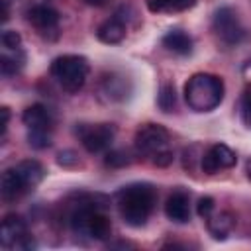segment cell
Returning a JSON list of instances; mask_svg holds the SVG:
<instances>
[{
    "label": "cell",
    "mask_w": 251,
    "mask_h": 251,
    "mask_svg": "<svg viewBox=\"0 0 251 251\" xmlns=\"http://www.w3.org/2000/svg\"><path fill=\"white\" fill-rule=\"evenodd\" d=\"M108 198L102 194L75 192L61 204V222L78 237L106 241L112 235V222L106 214Z\"/></svg>",
    "instance_id": "6da1fadb"
},
{
    "label": "cell",
    "mask_w": 251,
    "mask_h": 251,
    "mask_svg": "<svg viewBox=\"0 0 251 251\" xmlns=\"http://www.w3.org/2000/svg\"><path fill=\"white\" fill-rule=\"evenodd\" d=\"M157 204V190L149 182H131L116 192V208L120 218L131 226L141 227L147 224Z\"/></svg>",
    "instance_id": "7a4b0ae2"
},
{
    "label": "cell",
    "mask_w": 251,
    "mask_h": 251,
    "mask_svg": "<svg viewBox=\"0 0 251 251\" xmlns=\"http://www.w3.org/2000/svg\"><path fill=\"white\" fill-rule=\"evenodd\" d=\"M43 176H45V169L35 159H24V161L8 167L2 173V180H0L2 200L8 204L16 202L24 194L35 190V186H39Z\"/></svg>",
    "instance_id": "3957f363"
},
{
    "label": "cell",
    "mask_w": 251,
    "mask_h": 251,
    "mask_svg": "<svg viewBox=\"0 0 251 251\" xmlns=\"http://www.w3.org/2000/svg\"><path fill=\"white\" fill-rule=\"evenodd\" d=\"M133 147L139 157L157 167H169L175 157L171 147V135L161 124L139 126L133 135Z\"/></svg>",
    "instance_id": "277c9868"
},
{
    "label": "cell",
    "mask_w": 251,
    "mask_h": 251,
    "mask_svg": "<svg viewBox=\"0 0 251 251\" xmlns=\"http://www.w3.org/2000/svg\"><path fill=\"white\" fill-rule=\"evenodd\" d=\"M226 94L224 80L212 73H196L184 84V102L194 112H212L216 110Z\"/></svg>",
    "instance_id": "5b68a950"
},
{
    "label": "cell",
    "mask_w": 251,
    "mask_h": 251,
    "mask_svg": "<svg viewBox=\"0 0 251 251\" xmlns=\"http://www.w3.org/2000/svg\"><path fill=\"white\" fill-rule=\"evenodd\" d=\"M49 73L65 92L75 94L84 86L88 73H90V65L86 57L67 53V55H59L53 59Z\"/></svg>",
    "instance_id": "8992f818"
},
{
    "label": "cell",
    "mask_w": 251,
    "mask_h": 251,
    "mask_svg": "<svg viewBox=\"0 0 251 251\" xmlns=\"http://www.w3.org/2000/svg\"><path fill=\"white\" fill-rule=\"evenodd\" d=\"M22 122L27 129V143L33 149H47L53 139V116L43 104H31L24 110Z\"/></svg>",
    "instance_id": "52a82bcc"
},
{
    "label": "cell",
    "mask_w": 251,
    "mask_h": 251,
    "mask_svg": "<svg viewBox=\"0 0 251 251\" xmlns=\"http://www.w3.org/2000/svg\"><path fill=\"white\" fill-rule=\"evenodd\" d=\"M212 33H214L218 45H222L226 49L237 47L245 39V27L239 20V14L231 6H222L214 12Z\"/></svg>",
    "instance_id": "ba28073f"
},
{
    "label": "cell",
    "mask_w": 251,
    "mask_h": 251,
    "mask_svg": "<svg viewBox=\"0 0 251 251\" xmlns=\"http://www.w3.org/2000/svg\"><path fill=\"white\" fill-rule=\"evenodd\" d=\"M75 133L80 141V145L88 153H104L110 149L114 137H116V127L112 124H76Z\"/></svg>",
    "instance_id": "9c48e42d"
},
{
    "label": "cell",
    "mask_w": 251,
    "mask_h": 251,
    "mask_svg": "<svg viewBox=\"0 0 251 251\" xmlns=\"http://www.w3.org/2000/svg\"><path fill=\"white\" fill-rule=\"evenodd\" d=\"M27 24L35 29L37 35H41L47 41H55L59 37L61 29V16L55 8L47 4H33L25 12Z\"/></svg>",
    "instance_id": "30bf717a"
},
{
    "label": "cell",
    "mask_w": 251,
    "mask_h": 251,
    "mask_svg": "<svg viewBox=\"0 0 251 251\" xmlns=\"http://www.w3.org/2000/svg\"><path fill=\"white\" fill-rule=\"evenodd\" d=\"M0 243L4 249H35V241L27 229V224L18 214L4 216Z\"/></svg>",
    "instance_id": "8fae6325"
},
{
    "label": "cell",
    "mask_w": 251,
    "mask_h": 251,
    "mask_svg": "<svg viewBox=\"0 0 251 251\" xmlns=\"http://www.w3.org/2000/svg\"><path fill=\"white\" fill-rule=\"evenodd\" d=\"M235 163H237V155L226 143L210 145L200 157V167L206 175H216L220 171H227V169L235 167Z\"/></svg>",
    "instance_id": "7c38bea8"
},
{
    "label": "cell",
    "mask_w": 251,
    "mask_h": 251,
    "mask_svg": "<svg viewBox=\"0 0 251 251\" xmlns=\"http://www.w3.org/2000/svg\"><path fill=\"white\" fill-rule=\"evenodd\" d=\"M165 216L175 224H186L190 220V194L182 188L173 190L165 200Z\"/></svg>",
    "instance_id": "4fadbf2b"
},
{
    "label": "cell",
    "mask_w": 251,
    "mask_h": 251,
    "mask_svg": "<svg viewBox=\"0 0 251 251\" xmlns=\"http://www.w3.org/2000/svg\"><path fill=\"white\" fill-rule=\"evenodd\" d=\"M127 33V20L120 14V10L104 20L98 27H96V37L102 41V43H108V45H114V43H120Z\"/></svg>",
    "instance_id": "5bb4252c"
},
{
    "label": "cell",
    "mask_w": 251,
    "mask_h": 251,
    "mask_svg": "<svg viewBox=\"0 0 251 251\" xmlns=\"http://www.w3.org/2000/svg\"><path fill=\"white\" fill-rule=\"evenodd\" d=\"M206 220V227H208V231H210V235L214 237V239H226L227 237V233L233 229V226H235V218H233V214L231 212H227V210H220V212H212L208 218H204Z\"/></svg>",
    "instance_id": "9a60e30c"
},
{
    "label": "cell",
    "mask_w": 251,
    "mask_h": 251,
    "mask_svg": "<svg viewBox=\"0 0 251 251\" xmlns=\"http://www.w3.org/2000/svg\"><path fill=\"white\" fill-rule=\"evenodd\" d=\"M25 65V51L24 47H2L0 53V73L2 76L18 75Z\"/></svg>",
    "instance_id": "2e32d148"
},
{
    "label": "cell",
    "mask_w": 251,
    "mask_h": 251,
    "mask_svg": "<svg viewBox=\"0 0 251 251\" xmlns=\"http://www.w3.org/2000/svg\"><path fill=\"white\" fill-rule=\"evenodd\" d=\"M161 43H163V47L167 51H171L175 55H182L184 57V55L192 53V37L182 29H169L163 35Z\"/></svg>",
    "instance_id": "e0dca14e"
},
{
    "label": "cell",
    "mask_w": 251,
    "mask_h": 251,
    "mask_svg": "<svg viewBox=\"0 0 251 251\" xmlns=\"http://www.w3.org/2000/svg\"><path fill=\"white\" fill-rule=\"evenodd\" d=\"M196 6V0H147V10L153 14H178Z\"/></svg>",
    "instance_id": "ac0fdd59"
},
{
    "label": "cell",
    "mask_w": 251,
    "mask_h": 251,
    "mask_svg": "<svg viewBox=\"0 0 251 251\" xmlns=\"http://www.w3.org/2000/svg\"><path fill=\"white\" fill-rule=\"evenodd\" d=\"M102 92L110 98V100H122L127 96V84L124 76H116L110 75L102 80Z\"/></svg>",
    "instance_id": "d6986e66"
},
{
    "label": "cell",
    "mask_w": 251,
    "mask_h": 251,
    "mask_svg": "<svg viewBox=\"0 0 251 251\" xmlns=\"http://www.w3.org/2000/svg\"><path fill=\"white\" fill-rule=\"evenodd\" d=\"M157 104L163 112H173L176 106V90L173 84H163L157 94Z\"/></svg>",
    "instance_id": "ffe728a7"
},
{
    "label": "cell",
    "mask_w": 251,
    "mask_h": 251,
    "mask_svg": "<svg viewBox=\"0 0 251 251\" xmlns=\"http://www.w3.org/2000/svg\"><path fill=\"white\" fill-rule=\"evenodd\" d=\"M239 110H241V122L251 129V82L243 88L241 102H239Z\"/></svg>",
    "instance_id": "44dd1931"
},
{
    "label": "cell",
    "mask_w": 251,
    "mask_h": 251,
    "mask_svg": "<svg viewBox=\"0 0 251 251\" xmlns=\"http://www.w3.org/2000/svg\"><path fill=\"white\" fill-rule=\"evenodd\" d=\"M129 155H127V151H124V149H116V151H108L106 153V165H110V167H126V165H129Z\"/></svg>",
    "instance_id": "7402d4cb"
},
{
    "label": "cell",
    "mask_w": 251,
    "mask_h": 251,
    "mask_svg": "<svg viewBox=\"0 0 251 251\" xmlns=\"http://www.w3.org/2000/svg\"><path fill=\"white\" fill-rule=\"evenodd\" d=\"M214 210H216V202H214L212 196H202L198 200V204H196V212H198L200 218H208Z\"/></svg>",
    "instance_id": "603a6c76"
},
{
    "label": "cell",
    "mask_w": 251,
    "mask_h": 251,
    "mask_svg": "<svg viewBox=\"0 0 251 251\" xmlns=\"http://www.w3.org/2000/svg\"><path fill=\"white\" fill-rule=\"evenodd\" d=\"M0 112H2V137H6V131H8V122H10V110L4 106Z\"/></svg>",
    "instance_id": "cb8c5ba5"
},
{
    "label": "cell",
    "mask_w": 251,
    "mask_h": 251,
    "mask_svg": "<svg viewBox=\"0 0 251 251\" xmlns=\"http://www.w3.org/2000/svg\"><path fill=\"white\" fill-rule=\"evenodd\" d=\"M88 6H94V8H100V6H104L108 0H84Z\"/></svg>",
    "instance_id": "d4e9b609"
},
{
    "label": "cell",
    "mask_w": 251,
    "mask_h": 251,
    "mask_svg": "<svg viewBox=\"0 0 251 251\" xmlns=\"http://www.w3.org/2000/svg\"><path fill=\"white\" fill-rule=\"evenodd\" d=\"M245 175H247V178L251 180V157H249L247 163H245Z\"/></svg>",
    "instance_id": "484cf974"
}]
</instances>
